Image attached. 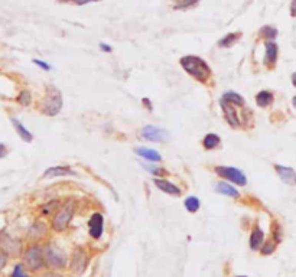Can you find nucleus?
I'll return each instance as SVG.
<instances>
[{
  "mask_svg": "<svg viewBox=\"0 0 296 277\" xmlns=\"http://www.w3.org/2000/svg\"><path fill=\"white\" fill-rule=\"evenodd\" d=\"M215 191L218 193H223V195H227V196H231V198H239L240 193L239 191L231 186L229 182H218L215 183Z\"/></svg>",
  "mask_w": 296,
  "mask_h": 277,
  "instance_id": "nucleus-16",
  "label": "nucleus"
},
{
  "mask_svg": "<svg viewBox=\"0 0 296 277\" xmlns=\"http://www.w3.org/2000/svg\"><path fill=\"white\" fill-rule=\"evenodd\" d=\"M72 215H74V207L71 204L64 205L61 210L58 211L57 215L54 217V220H52V228L58 231V232L65 231L68 224H69V221L72 220Z\"/></svg>",
  "mask_w": 296,
  "mask_h": 277,
  "instance_id": "nucleus-5",
  "label": "nucleus"
},
{
  "mask_svg": "<svg viewBox=\"0 0 296 277\" xmlns=\"http://www.w3.org/2000/svg\"><path fill=\"white\" fill-rule=\"evenodd\" d=\"M153 182H155L156 188H158V189H161V191H163L165 193L172 195V196H181V189H179L176 185H173L172 182L166 181V179H162V178H156Z\"/></svg>",
  "mask_w": 296,
  "mask_h": 277,
  "instance_id": "nucleus-11",
  "label": "nucleus"
},
{
  "mask_svg": "<svg viewBox=\"0 0 296 277\" xmlns=\"http://www.w3.org/2000/svg\"><path fill=\"white\" fill-rule=\"evenodd\" d=\"M88 264V257H87V253L83 249H76L72 253V257H71V263H69V267L71 270L80 274L84 271V268Z\"/></svg>",
  "mask_w": 296,
  "mask_h": 277,
  "instance_id": "nucleus-8",
  "label": "nucleus"
},
{
  "mask_svg": "<svg viewBox=\"0 0 296 277\" xmlns=\"http://www.w3.org/2000/svg\"><path fill=\"white\" fill-rule=\"evenodd\" d=\"M8 154V152H6V146L3 143H0V157H5Z\"/></svg>",
  "mask_w": 296,
  "mask_h": 277,
  "instance_id": "nucleus-36",
  "label": "nucleus"
},
{
  "mask_svg": "<svg viewBox=\"0 0 296 277\" xmlns=\"http://www.w3.org/2000/svg\"><path fill=\"white\" fill-rule=\"evenodd\" d=\"M290 15L296 18V0H292V5H290Z\"/></svg>",
  "mask_w": 296,
  "mask_h": 277,
  "instance_id": "nucleus-35",
  "label": "nucleus"
},
{
  "mask_svg": "<svg viewBox=\"0 0 296 277\" xmlns=\"http://www.w3.org/2000/svg\"><path fill=\"white\" fill-rule=\"evenodd\" d=\"M142 136L146 140L151 142H156V143H168L171 140V134L168 133L166 130L155 127V126H146L142 129Z\"/></svg>",
  "mask_w": 296,
  "mask_h": 277,
  "instance_id": "nucleus-7",
  "label": "nucleus"
},
{
  "mask_svg": "<svg viewBox=\"0 0 296 277\" xmlns=\"http://www.w3.org/2000/svg\"><path fill=\"white\" fill-rule=\"evenodd\" d=\"M185 208L190 212H197V211L200 210V200L195 198V196H188L185 200Z\"/></svg>",
  "mask_w": 296,
  "mask_h": 277,
  "instance_id": "nucleus-25",
  "label": "nucleus"
},
{
  "mask_svg": "<svg viewBox=\"0 0 296 277\" xmlns=\"http://www.w3.org/2000/svg\"><path fill=\"white\" fill-rule=\"evenodd\" d=\"M215 172L218 176L227 179L229 182H233V183H237L240 186H244L247 185V178L246 175L241 172L237 168H231V166H217L215 168Z\"/></svg>",
  "mask_w": 296,
  "mask_h": 277,
  "instance_id": "nucleus-4",
  "label": "nucleus"
},
{
  "mask_svg": "<svg viewBox=\"0 0 296 277\" xmlns=\"http://www.w3.org/2000/svg\"><path fill=\"white\" fill-rule=\"evenodd\" d=\"M200 0H178V3L173 6V9L181 10V9H188V8H192L198 3Z\"/></svg>",
  "mask_w": 296,
  "mask_h": 277,
  "instance_id": "nucleus-26",
  "label": "nucleus"
},
{
  "mask_svg": "<svg viewBox=\"0 0 296 277\" xmlns=\"http://www.w3.org/2000/svg\"><path fill=\"white\" fill-rule=\"evenodd\" d=\"M240 38H241V33H239V32H237V33H229V35H226V36L218 42V47H220V48H230V47H233Z\"/></svg>",
  "mask_w": 296,
  "mask_h": 277,
  "instance_id": "nucleus-22",
  "label": "nucleus"
},
{
  "mask_svg": "<svg viewBox=\"0 0 296 277\" xmlns=\"http://www.w3.org/2000/svg\"><path fill=\"white\" fill-rule=\"evenodd\" d=\"M223 100H226V101H229L233 105H239V107H243L244 105V98L237 94V93H234V91H227L224 96L221 97Z\"/></svg>",
  "mask_w": 296,
  "mask_h": 277,
  "instance_id": "nucleus-23",
  "label": "nucleus"
},
{
  "mask_svg": "<svg viewBox=\"0 0 296 277\" xmlns=\"http://www.w3.org/2000/svg\"><path fill=\"white\" fill-rule=\"evenodd\" d=\"M181 67L197 81H200L202 84H205L211 76V68L210 65L197 55H187L182 57L179 61Z\"/></svg>",
  "mask_w": 296,
  "mask_h": 277,
  "instance_id": "nucleus-1",
  "label": "nucleus"
},
{
  "mask_svg": "<svg viewBox=\"0 0 296 277\" xmlns=\"http://www.w3.org/2000/svg\"><path fill=\"white\" fill-rule=\"evenodd\" d=\"M44 251H45V261H47V264H48L49 267L55 268L65 267V264H67V257H65V254L58 249V247L51 244V246H48Z\"/></svg>",
  "mask_w": 296,
  "mask_h": 277,
  "instance_id": "nucleus-6",
  "label": "nucleus"
},
{
  "mask_svg": "<svg viewBox=\"0 0 296 277\" xmlns=\"http://www.w3.org/2000/svg\"><path fill=\"white\" fill-rule=\"evenodd\" d=\"M18 103L22 105L30 104V93L29 91H22L18 97Z\"/></svg>",
  "mask_w": 296,
  "mask_h": 277,
  "instance_id": "nucleus-28",
  "label": "nucleus"
},
{
  "mask_svg": "<svg viewBox=\"0 0 296 277\" xmlns=\"http://www.w3.org/2000/svg\"><path fill=\"white\" fill-rule=\"evenodd\" d=\"M256 103L260 107H268V105L273 103V94L270 91H268V90H263L256 96Z\"/></svg>",
  "mask_w": 296,
  "mask_h": 277,
  "instance_id": "nucleus-21",
  "label": "nucleus"
},
{
  "mask_svg": "<svg viewBox=\"0 0 296 277\" xmlns=\"http://www.w3.org/2000/svg\"><path fill=\"white\" fill-rule=\"evenodd\" d=\"M275 169H276V173L279 175V178L285 182V183H287V185H296V172L292 168L275 165Z\"/></svg>",
  "mask_w": 296,
  "mask_h": 277,
  "instance_id": "nucleus-12",
  "label": "nucleus"
},
{
  "mask_svg": "<svg viewBox=\"0 0 296 277\" xmlns=\"http://www.w3.org/2000/svg\"><path fill=\"white\" fill-rule=\"evenodd\" d=\"M134 152L137 153L139 156H142L146 161H149V162H159V161H162V156L156 152V150H153V149H147V147H136Z\"/></svg>",
  "mask_w": 296,
  "mask_h": 277,
  "instance_id": "nucleus-15",
  "label": "nucleus"
},
{
  "mask_svg": "<svg viewBox=\"0 0 296 277\" xmlns=\"http://www.w3.org/2000/svg\"><path fill=\"white\" fill-rule=\"evenodd\" d=\"M88 227H90V235L93 239L98 240L103 234V227H104V217L101 214H93L91 218L88 221Z\"/></svg>",
  "mask_w": 296,
  "mask_h": 277,
  "instance_id": "nucleus-10",
  "label": "nucleus"
},
{
  "mask_svg": "<svg viewBox=\"0 0 296 277\" xmlns=\"http://www.w3.org/2000/svg\"><path fill=\"white\" fill-rule=\"evenodd\" d=\"M218 144H220V137L214 133L207 134V136L204 137V140H202V146H204L205 150H212V149H215Z\"/></svg>",
  "mask_w": 296,
  "mask_h": 277,
  "instance_id": "nucleus-20",
  "label": "nucleus"
},
{
  "mask_svg": "<svg viewBox=\"0 0 296 277\" xmlns=\"http://www.w3.org/2000/svg\"><path fill=\"white\" fill-rule=\"evenodd\" d=\"M39 277H62L61 274H58L55 271H48V273H45V274H42V276Z\"/></svg>",
  "mask_w": 296,
  "mask_h": 277,
  "instance_id": "nucleus-37",
  "label": "nucleus"
},
{
  "mask_svg": "<svg viewBox=\"0 0 296 277\" xmlns=\"http://www.w3.org/2000/svg\"><path fill=\"white\" fill-rule=\"evenodd\" d=\"M292 84L296 87V72H293V74H292Z\"/></svg>",
  "mask_w": 296,
  "mask_h": 277,
  "instance_id": "nucleus-40",
  "label": "nucleus"
},
{
  "mask_svg": "<svg viewBox=\"0 0 296 277\" xmlns=\"http://www.w3.org/2000/svg\"><path fill=\"white\" fill-rule=\"evenodd\" d=\"M276 247V243H273V241H269L265 244V247H263V254H270L273 250Z\"/></svg>",
  "mask_w": 296,
  "mask_h": 277,
  "instance_id": "nucleus-32",
  "label": "nucleus"
},
{
  "mask_svg": "<svg viewBox=\"0 0 296 277\" xmlns=\"http://www.w3.org/2000/svg\"><path fill=\"white\" fill-rule=\"evenodd\" d=\"M33 64H36L38 67L44 68L45 71H49V69H51V65H48V64L44 62V61H39V59H33Z\"/></svg>",
  "mask_w": 296,
  "mask_h": 277,
  "instance_id": "nucleus-34",
  "label": "nucleus"
},
{
  "mask_svg": "<svg viewBox=\"0 0 296 277\" xmlns=\"http://www.w3.org/2000/svg\"><path fill=\"white\" fill-rule=\"evenodd\" d=\"M143 103H144V105L149 108V110H152V105H151V101H147V98H143Z\"/></svg>",
  "mask_w": 296,
  "mask_h": 277,
  "instance_id": "nucleus-39",
  "label": "nucleus"
},
{
  "mask_svg": "<svg viewBox=\"0 0 296 277\" xmlns=\"http://www.w3.org/2000/svg\"><path fill=\"white\" fill-rule=\"evenodd\" d=\"M6 263H8V257H6V251H3V250H0V270L6 266Z\"/></svg>",
  "mask_w": 296,
  "mask_h": 277,
  "instance_id": "nucleus-33",
  "label": "nucleus"
},
{
  "mask_svg": "<svg viewBox=\"0 0 296 277\" xmlns=\"http://www.w3.org/2000/svg\"><path fill=\"white\" fill-rule=\"evenodd\" d=\"M240 277H246V276H240Z\"/></svg>",
  "mask_w": 296,
  "mask_h": 277,
  "instance_id": "nucleus-42",
  "label": "nucleus"
},
{
  "mask_svg": "<svg viewBox=\"0 0 296 277\" xmlns=\"http://www.w3.org/2000/svg\"><path fill=\"white\" fill-rule=\"evenodd\" d=\"M25 264L29 270L32 271H38L39 268H42L47 261H45V251L38 247V246H33L26 251V256H25Z\"/></svg>",
  "mask_w": 296,
  "mask_h": 277,
  "instance_id": "nucleus-3",
  "label": "nucleus"
},
{
  "mask_svg": "<svg viewBox=\"0 0 296 277\" xmlns=\"http://www.w3.org/2000/svg\"><path fill=\"white\" fill-rule=\"evenodd\" d=\"M220 105L223 113H224V117H226V122H227L231 127H234V129L240 127V118L239 115H237L236 108H234V105L231 104V103H229V101H226V100H223V98L220 100Z\"/></svg>",
  "mask_w": 296,
  "mask_h": 277,
  "instance_id": "nucleus-9",
  "label": "nucleus"
},
{
  "mask_svg": "<svg viewBox=\"0 0 296 277\" xmlns=\"http://www.w3.org/2000/svg\"><path fill=\"white\" fill-rule=\"evenodd\" d=\"M48 90L49 93L41 101L39 110H41V113L52 117V115H57L62 108V96L55 87H48Z\"/></svg>",
  "mask_w": 296,
  "mask_h": 277,
  "instance_id": "nucleus-2",
  "label": "nucleus"
},
{
  "mask_svg": "<svg viewBox=\"0 0 296 277\" xmlns=\"http://www.w3.org/2000/svg\"><path fill=\"white\" fill-rule=\"evenodd\" d=\"M61 3H74V5H78V6H83V5H87V3H93V2H100V0H58Z\"/></svg>",
  "mask_w": 296,
  "mask_h": 277,
  "instance_id": "nucleus-30",
  "label": "nucleus"
},
{
  "mask_svg": "<svg viewBox=\"0 0 296 277\" xmlns=\"http://www.w3.org/2000/svg\"><path fill=\"white\" fill-rule=\"evenodd\" d=\"M260 35L263 36V38H266L268 41H273V39L277 36V29L273 28V26H263V28L260 29Z\"/></svg>",
  "mask_w": 296,
  "mask_h": 277,
  "instance_id": "nucleus-24",
  "label": "nucleus"
},
{
  "mask_svg": "<svg viewBox=\"0 0 296 277\" xmlns=\"http://www.w3.org/2000/svg\"><path fill=\"white\" fill-rule=\"evenodd\" d=\"M12 277H28L26 274V271L23 270V266L22 264H18L15 270H13V273H12Z\"/></svg>",
  "mask_w": 296,
  "mask_h": 277,
  "instance_id": "nucleus-29",
  "label": "nucleus"
},
{
  "mask_svg": "<svg viewBox=\"0 0 296 277\" xmlns=\"http://www.w3.org/2000/svg\"><path fill=\"white\" fill-rule=\"evenodd\" d=\"M277 54H279V49L277 45L273 41H268L266 42V57H265V62L269 68H272L277 61Z\"/></svg>",
  "mask_w": 296,
  "mask_h": 277,
  "instance_id": "nucleus-13",
  "label": "nucleus"
},
{
  "mask_svg": "<svg viewBox=\"0 0 296 277\" xmlns=\"http://www.w3.org/2000/svg\"><path fill=\"white\" fill-rule=\"evenodd\" d=\"M263 240H265L263 231L260 229V227H254L251 235H250V247H251V250L260 249V246L263 244Z\"/></svg>",
  "mask_w": 296,
  "mask_h": 277,
  "instance_id": "nucleus-17",
  "label": "nucleus"
},
{
  "mask_svg": "<svg viewBox=\"0 0 296 277\" xmlns=\"http://www.w3.org/2000/svg\"><path fill=\"white\" fill-rule=\"evenodd\" d=\"M293 105H295V108H296V96L293 97Z\"/></svg>",
  "mask_w": 296,
  "mask_h": 277,
  "instance_id": "nucleus-41",
  "label": "nucleus"
},
{
  "mask_svg": "<svg viewBox=\"0 0 296 277\" xmlns=\"http://www.w3.org/2000/svg\"><path fill=\"white\" fill-rule=\"evenodd\" d=\"M12 120V123L15 126V130L18 132V134L20 136V139L22 140H25V142H32V134L29 133L28 130L25 129V126L20 123L19 120H16V118H10Z\"/></svg>",
  "mask_w": 296,
  "mask_h": 277,
  "instance_id": "nucleus-19",
  "label": "nucleus"
},
{
  "mask_svg": "<svg viewBox=\"0 0 296 277\" xmlns=\"http://www.w3.org/2000/svg\"><path fill=\"white\" fill-rule=\"evenodd\" d=\"M140 165L143 166L146 171H149V172L153 173V175H158V176H159V175H168V172H166L165 169H162V168H158V166H153V165H151V163L147 165V163L142 162Z\"/></svg>",
  "mask_w": 296,
  "mask_h": 277,
  "instance_id": "nucleus-27",
  "label": "nucleus"
},
{
  "mask_svg": "<svg viewBox=\"0 0 296 277\" xmlns=\"http://www.w3.org/2000/svg\"><path fill=\"white\" fill-rule=\"evenodd\" d=\"M57 207H58V201H51L49 204H47V205H44V207H42V208H44V210H42V212L47 215V214H49L51 211L57 210Z\"/></svg>",
  "mask_w": 296,
  "mask_h": 277,
  "instance_id": "nucleus-31",
  "label": "nucleus"
},
{
  "mask_svg": "<svg viewBox=\"0 0 296 277\" xmlns=\"http://www.w3.org/2000/svg\"><path fill=\"white\" fill-rule=\"evenodd\" d=\"M6 241H3V247H5V251H8V253H12V254H19L20 249H22V244H20L19 241H15V240H12L9 235H6L5 237Z\"/></svg>",
  "mask_w": 296,
  "mask_h": 277,
  "instance_id": "nucleus-18",
  "label": "nucleus"
},
{
  "mask_svg": "<svg viewBox=\"0 0 296 277\" xmlns=\"http://www.w3.org/2000/svg\"><path fill=\"white\" fill-rule=\"evenodd\" d=\"M100 48H101V51H105V52H112L110 45H107V44H100Z\"/></svg>",
  "mask_w": 296,
  "mask_h": 277,
  "instance_id": "nucleus-38",
  "label": "nucleus"
},
{
  "mask_svg": "<svg viewBox=\"0 0 296 277\" xmlns=\"http://www.w3.org/2000/svg\"><path fill=\"white\" fill-rule=\"evenodd\" d=\"M67 175H76V172L68 166H54L45 171L44 178H55V176H67Z\"/></svg>",
  "mask_w": 296,
  "mask_h": 277,
  "instance_id": "nucleus-14",
  "label": "nucleus"
}]
</instances>
